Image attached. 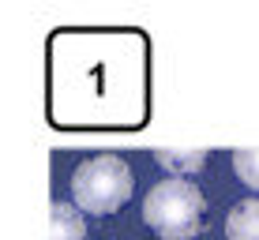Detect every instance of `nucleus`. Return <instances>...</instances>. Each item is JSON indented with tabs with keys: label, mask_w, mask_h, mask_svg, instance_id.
<instances>
[{
	"label": "nucleus",
	"mask_w": 259,
	"mask_h": 240,
	"mask_svg": "<svg viewBox=\"0 0 259 240\" xmlns=\"http://www.w3.org/2000/svg\"><path fill=\"white\" fill-rule=\"evenodd\" d=\"M233 173L244 188L259 191V147H240L233 150Z\"/></svg>",
	"instance_id": "6"
},
{
	"label": "nucleus",
	"mask_w": 259,
	"mask_h": 240,
	"mask_svg": "<svg viewBox=\"0 0 259 240\" xmlns=\"http://www.w3.org/2000/svg\"><path fill=\"white\" fill-rule=\"evenodd\" d=\"M203 214H207V199L184 176H165L143 199V221L162 240H192L203 229Z\"/></svg>",
	"instance_id": "1"
},
{
	"label": "nucleus",
	"mask_w": 259,
	"mask_h": 240,
	"mask_svg": "<svg viewBox=\"0 0 259 240\" xmlns=\"http://www.w3.org/2000/svg\"><path fill=\"white\" fill-rule=\"evenodd\" d=\"M154 162L165 169V173L173 176H184L188 180L192 173H199L203 165H207V150H177V147H165L154 154Z\"/></svg>",
	"instance_id": "5"
},
{
	"label": "nucleus",
	"mask_w": 259,
	"mask_h": 240,
	"mask_svg": "<svg viewBox=\"0 0 259 240\" xmlns=\"http://www.w3.org/2000/svg\"><path fill=\"white\" fill-rule=\"evenodd\" d=\"M136 176L120 154H94L71 173V203L83 214H113L132 199Z\"/></svg>",
	"instance_id": "2"
},
{
	"label": "nucleus",
	"mask_w": 259,
	"mask_h": 240,
	"mask_svg": "<svg viewBox=\"0 0 259 240\" xmlns=\"http://www.w3.org/2000/svg\"><path fill=\"white\" fill-rule=\"evenodd\" d=\"M49 240H87V221H83V210L75 203H53Z\"/></svg>",
	"instance_id": "3"
},
{
	"label": "nucleus",
	"mask_w": 259,
	"mask_h": 240,
	"mask_svg": "<svg viewBox=\"0 0 259 240\" xmlns=\"http://www.w3.org/2000/svg\"><path fill=\"white\" fill-rule=\"evenodd\" d=\"M226 236L229 240H259V199H244L229 210Z\"/></svg>",
	"instance_id": "4"
}]
</instances>
